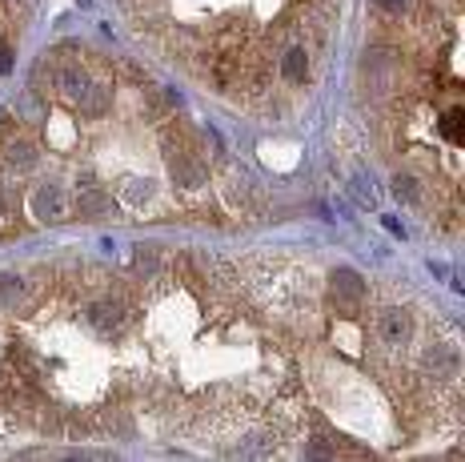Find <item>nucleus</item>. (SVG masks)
<instances>
[{"instance_id": "nucleus-14", "label": "nucleus", "mask_w": 465, "mask_h": 462, "mask_svg": "<svg viewBox=\"0 0 465 462\" xmlns=\"http://www.w3.org/2000/svg\"><path fill=\"white\" fill-rule=\"evenodd\" d=\"M461 121H465L461 109H449V113L441 117V133H446V141H454V145L461 141Z\"/></svg>"}, {"instance_id": "nucleus-7", "label": "nucleus", "mask_w": 465, "mask_h": 462, "mask_svg": "<svg viewBox=\"0 0 465 462\" xmlns=\"http://www.w3.org/2000/svg\"><path fill=\"white\" fill-rule=\"evenodd\" d=\"M4 166L20 169V173H25V169H33V166H36L33 141H9V145H4Z\"/></svg>"}, {"instance_id": "nucleus-6", "label": "nucleus", "mask_w": 465, "mask_h": 462, "mask_svg": "<svg viewBox=\"0 0 465 462\" xmlns=\"http://www.w3.org/2000/svg\"><path fill=\"white\" fill-rule=\"evenodd\" d=\"M281 73L289 85H301V81L309 77V49H305V44H289L281 53Z\"/></svg>"}, {"instance_id": "nucleus-9", "label": "nucleus", "mask_w": 465, "mask_h": 462, "mask_svg": "<svg viewBox=\"0 0 465 462\" xmlns=\"http://www.w3.org/2000/svg\"><path fill=\"white\" fill-rule=\"evenodd\" d=\"M109 105H112V89L109 85H88L85 96H80V109H85L88 117H101Z\"/></svg>"}, {"instance_id": "nucleus-17", "label": "nucleus", "mask_w": 465, "mask_h": 462, "mask_svg": "<svg viewBox=\"0 0 465 462\" xmlns=\"http://www.w3.org/2000/svg\"><path fill=\"white\" fill-rule=\"evenodd\" d=\"M149 193H153V185H141V181H133V185H129V201H145Z\"/></svg>"}, {"instance_id": "nucleus-11", "label": "nucleus", "mask_w": 465, "mask_h": 462, "mask_svg": "<svg viewBox=\"0 0 465 462\" xmlns=\"http://www.w3.org/2000/svg\"><path fill=\"white\" fill-rule=\"evenodd\" d=\"M112 201H109V193H101V189H85L77 197V213L80 218H104V210H109Z\"/></svg>"}, {"instance_id": "nucleus-4", "label": "nucleus", "mask_w": 465, "mask_h": 462, "mask_svg": "<svg viewBox=\"0 0 465 462\" xmlns=\"http://www.w3.org/2000/svg\"><path fill=\"white\" fill-rule=\"evenodd\" d=\"M169 173H172V181H177V185L197 189V185H205L209 169H205V161L189 158V153H177V158H169Z\"/></svg>"}, {"instance_id": "nucleus-12", "label": "nucleus", "mask_w": 465, "mask_h": 462, "mask_svg": "<svg viewBox=\"0 0 465 462\" xmlns=\"http://www.w3.org/2000/svg\"><path fill=\"white\" fill-rule=\"evenodd\" d=\"M57 81H61V93L69 96V101H80V96H85V89L93 85V81H88L80 69H61V73H57Z\"/></svg>"}, {"instance_id": "nucleus-8", "label": "nucleus", "mask_w": 465, "mask_h": 462, "mask_svg": "<svg viewBox=\"0 0 465 462\" xmlns=\"http://www.w3.org/2000/svg\"><path fill=\"white\" fill-rule=\"evenodd\" d=\"M25 302V278L20 273H0V310H17Z\"/></svg>"}, {"instance_id": "nucleus-13", "label": "nucleus", "mask_w": 465, "mask_h": 462, "mask_svg": "<svg viewBox=\"0 0 465 462\" xmlns=\"http://www.w3.org/2000/svg\"><path fill=\"white\" fill-rule=\"evenodd\" d=\"M393 193L401 201H422V189H417V177H409V173H397L393 177Z\"/></svg>"}, {"instance_id": "nucleus-16", "label": "nucleus", "mask_w": 465, "mask_h": 462, "mask_svg": "<svg viewBox=\"0 0 465 462\" xmlns=\"http://www.w3.org/2000/svg\"><path fill=\"white\" fill-rule=\"evenodd\" d=\"M377 4L389 12V17H401V12L409 9V0H377Z\"/></svg>"}, {"instance_id": "nucleus-10", "label": "nucleus", "mask_w": 465, "mask_h": 462, "mask_svg": "<svg viewBox=\"0 0 465 462\" xmlns=\"http://www.w3.org/2000/svg\"><path fill=\"white\" fill-rule=\"evenodd\" d=\"M425 366H433V374H457L461 358H457V350H449V346H433L430 354H425Z\"/></svg>"}, {"instance_id": "nucleus-3", "label": "nucleus", "mask_w": 465, "mask_h": 462, "mask_svg": "<svg viewBox=\"0 0 465 462\" xmlns=\"http://www.w3.org/2000/svg\"><path fill=\"white\" fill-rule=\"evenodd\" d=\"M377 334H381V342H389V346L409 342V334H414V318H409V310H385V314L377 318Z\"/></svg>"}, {"instance_id": "nucleus-5", "label": "nucleus", "mask_w": 465, "mask_h": 462, "mask_svg": "<svg viewBox=\"0 0 465 462\" xmlns=\"http://www.w3.org/2000/svg\"><path fill=\"white\" fill-rule=\"evenodd\" d=\"M33 210L41 221H61L65 218V193L57 189V185H41V189L33 193Z\"/></svg>"}, {"instance_id": "nucleus-2", "label": "nucleus", "mask_w": 465, "mask_h": 462, "mask_svg": "<svg viewBox=\"0 0 465 462\" xmlns=\"http://www.w3.org/2000/svg\"><path fill=\"white\" fill-rule=\"evenodd\" d=\"M329 289H333V297H337V302H345V305H357L365 297L362 273L349 270V266H337V270L329 273Z\"/></svg>"}, {"instance_id": "nucleus-1", "label": "nucleus", "mask_w": 465, "mask_h": 462, "mask_svg": "<svg viewBox=\"0 0 465 462\" xmlns=\"http://www.w3.org/2000/svg\"><path fill=\"white\" fill-rule=\"evenodd\" d=\"M125 318H129V310H125L121 297H112V294L88 305V326H93V330H101V334H117L125 326Z\"/></svg>"}, {"instance_id": "nucleus-15", "label": "nucleus", "mask_w": 465, "mask_h": 462, "mask_svg": "<svg viewBox=\"0 0 465 462\" xmlns=\"http://www.w3.org/2000/svg\"><path fill=\"white\" fill-rule=\"evenodd\" d=\"M305 454H309V458H337V446H329V443H321V438H313V443L305 446Z\"/></svg>"}, {"instance_id": "nucleus-18", "label": "nucleus", "mask_w": 465, "mask_h": 462, "mask_svg": "<svg viewBox=\"0 0 465 462\" xmlns=\"http://www.w3.org/2000/svg\"><path fill=\"white\" fill-rule=\"evenodd\" d=\"M4 73H12V49L9 44H0V77H4Z\"/></svg>"}, {"instance_id": "nucleus-19", "label": "nucleus", "mask_w": 465, "mask_h": 462, "mask_svg": "<svg viewBox=\"0 0 465 462\" xmlns=\"http://www.w3.org/2000/svg\"><path fill=\"white\" fill-rule=\"evenodd\" d=\"M0 210H4V193H0Z\"/></svg>"}]
</instances>
